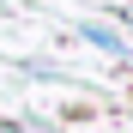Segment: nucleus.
<instances>
[{
  "label": "nucleus",
  "mask_w": 133,
  "mask_h": 133,
  "mask_svg": "<svg viewBox=\"0 0 133 133\" xmlns=\"http://www.w3.org/2000/svg\"><path fill=\"white\" fill-rule=\"evenodd\" d=\"M85 36H91L97 49H109V55H127V49H121V36H115V30H103V24H85Z\"/></svg>",
  "instance_id": "1"
}]
</instances>
